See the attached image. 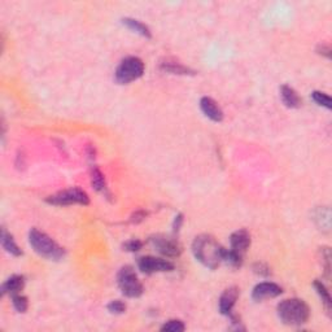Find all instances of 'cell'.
<instances>
[{"label":"cell","instance_id":"6da1fadb","mask_svg":"<svg viewBox=\"0 0 332 332\" xmlns=\"http://www.w3.org/2000/svg\"><path fill=\"white\" fill-rule=\"evenodd\" d=\"M223 247L210 235H200L195 238L192 243V253L195 258L204 266L210 270H216L222 262Z\"/></svg>","mask_w":332,"mask_h":332},{"label":"cell","instance_id":"7a4b0ae2","mask_svg":"<svg viewBox=\"0 0 332 332\" xmlns=\"http://www.w3.org/2000/svg\"><path fill=\"white\" fill-rule=\"evenodd\" d=\"M279 319L288 326H300L308 322L310 309L304 300L288 299L283 300L276 308Z\"/></svg>","mask_w":332,"mask_h":332},{"label":"cell","instance_id":"3957f363","mask_svg":"<svg viewBox=\"0 0 332 332\" xmlns=\"http://www.w3.org/2000/svg\"><path fill=\"white\" fill-rule=\"evenodd\" d=\"M29 243L35 253L47 260L59 261L65 255L64 249L55 240H52L47 233L39 231L38 228H33L29 232Z\"/></svg>","mask_w":332,"mask_h":332},{"label":"cell","instance_id":"277c9868","mask_svg":"<svg viewBox=\"0 0 332 332\" xmlns=\"http://www.w3.org/2000/svg\"><path fill=\"white\" fill-rule=\"evenodd\" d=\"M144 74V63L139 57L130 56L123 59L117 66L116 81L121 84H129Z\"/></svg>","mask_w":332,"mask_h":332},{"label":"cell","instance_id":"5b68a950","mask_svg":"<svg viewBox=\"0 0 332 332\" xmlns=\"http://www.w3.org/2000/svg\"><path fill=\"white\" fill-rule=\"evenodd\" d=\"M117 283H118L121 292L126 297L136 299V297L143 295V284H141V281L139 280L136 272L131 266H123L120 270L118 275H117Z\"/></svg>","mask_w":332,"mask_h":332},{"label":"cell","instance_id":"8992f818","mask_svg":"<svg viewBox=\"0 0 332 332\" xmlns=\"http://www.w3.org/2000/svg\"><path fill=\"white\" fill-rule=\"evenodd\" d=\"M47 203L52 205H59V207H65V205H88L90 204V198L84 191L79 188H70L65 191L57 192V194L48 196Z\"/></svg>","mask_w":332,"mask_h":332},{"label":"cell","instance_id":"52a82bcc","mask_svg":"<svg viewBox=\"0 0 332 332\" xmlns=\"http://www.w3.org/2000/svg\"><path fill=\"white\" fill-rule=\"evenodd\" d=\"M153 248L157 252H160L161 255L166 256V257H178L182 253V247L177 240L171 239V238L164 236V235H156L151 239Z\"/></svg>","mask_w":332,"mask_h":332},{"label":"cell","instance_id":"ba28073f","mask_svg":"<svg viewBox=\"0 0 332 332\" xmlns=\"http://www.w3.org/2000/svg\"><path fill=\"white\" fill-rule=\"evenodd\" d=\"M138 267L144 274H155V272H165L174 270V265L170 261L152 257V256L139 258Z\"/></svg>","mask_w":332,"mask_h":332},{"label":"cell","instance_id":"9c48e42d","mask_svg":"<svg viewBox=\"0 0 332 332\" xmlns=\"http://www.w3.org/2000/svg\"><path fill=\"white\" fill-rule=\"evenodd\" d=\"M281 292H283L281 287H279L275 283L263 281V283H260V284H257L253 288L252 297H253V300H256V301H262V300L272 299V297L279 296V295H281Z\"/></svg>","mask_w":332,"mask_h":332},{"label":"cell","instance_id":"30bf717a","mask_svg":"<svg viewBox=\"0 0 332 332\" xmlns=\"http://www.w3.org/2000/svg\"><path fill=\"white\" fill-rule=\"evenodd\" d=\"M239 297V288L230 287L224 290L223 294L219 297V311L223 315H230L232 313V308L236 304V300Z\"/></svg>","mask_w":332,"mask_h":332},{"label":"cell","instance_id":"8fae6325","mask_svg":"<svg viewBox=\"0 0 332 332\" xmlns=\"http://www.w3.org/2000/svg\"><path fill=\"white\" fill-rule=\"evenodd\" d=\"M231 249L239 255H244L251 246V235L247 230H238L230 238Z\"/></svg>","mask_w":332,"mask_h":332},{"label":"cell","instance_id":"7c38bea8","mask_svg":"<svg viewBox=\"0 0 332 332\" xmlns=\"http://www.w3.org/2000/svg\"><path fill=\"white\" fill-rule=\"evenodd\" d=\"M200 108L209 120L214 121V122H221L223 120V112H222L221 107L212 98H208V96L203 98L200 100Z\"/></svg>","mask_w":332,"mask_h":332},{"label":"cell","instance_id":"4fadbf2b","mask_svg":"<svg viewBox=\"0 0 332 332\" xmlns=\"http://www.w3.org/2000/svg\"><path fill=\"white\" fill-rule=\"evenodd\" d=\"M280 98L283 104L288 107V108H299L300 105H301L300 96L297 95V92L292 87L287 86V84H283L280 87Z\"/></svg>","mask_w":332,"mask_h":332},{"label":"cell","instance_id":"5bb4252c","mask_svg":"<svg viewBox=\"0 0 332 332\" xmlns=\"http://www.w3.org/2000/svg\"><path fill=\"white\" fill-rule=\"evenodd\" d=\"M25 286V278L22 275H13L7 279L6 283L2 286V294H9L11 296L20 294Z\"/></svg>","mask_w":332,"mask_h":332},{"label":"cell","instance_id":"9a60e30c","mask_svg":"<svg viewBox=\"0 0 332 332\" xmlns=\"http://www.w3.org/2000/svg\"><path fill=\"white\" fill-rule=\"evenodd\" d=\"M2 246H3V248L6 249L8 253H11L12 256H16V257H18V256H22L21 248H20L17 244H16V242L13 240L12 235L7 232L4 228L2 230Z\"/></svg>","mask_w":332,"mask_h":332},{"label":"cell","instance_id":"2e32d148","mask_svg":"<svg viewBox=\"0 0 332 332\" xmlns=\"http://www.w3.org/2000/svg\"><path fill=\"white\" fill-rule=\"evenodd\" d=\"M122 24L129 27L130 30L140 34L141 36H146V38H151L150 29H148V27L146 26L144 24H141L140 21H138V20H134V18H123Z\"/></svg>","mask_w":332,"mask_h":332},{"label":"cell","instance_id":"e0dca14e","mask_svg":"<svg viewBox=\"0 0 332 332\" xmlns=\"http://www.w3.org/2000/svg\"><path fill=\"white\" fill-rule=\"evenodd\" d=\"M222 261L232 267H240L243 263V256L232 249H224L222 252Z\"/></svg>","mask_w":332,"mask_h":332},{"label":"cell","instance_id":"ac0fdd59","mask_svg":"<svg viewBox=\"0 0 332 332\" xmlns=\"http://www.w3.org/2000/svg\"><path fill=\"white\" fill-rule=\"evenodd\" d=\"M91 183H92V187L96 189V191L103 192V194L107 191V184H105L104 175H103L102 171L96 168V166H93V168L91 169Z\"/></svg>","mask_w":332,"mask_h":332},{"label":"cell","instance_id":"d6986e66","mask_svg":"<svg viewBox=\"0 0 332 332\" xmlns=\"http://www.w3.org/2000/svg\"><path fill=\"white\" fill-rule=\"evenodd\" d=\"M314 288H315V291H317V294L319 295L322 302H323V305H324V308H326L327 313L331 314V296H329V292L327 291L326 286H324L322 281L315 280Z\"/></svg>","mask_w":332,"mask_h":332},{"label":"cell","instance_id":"ffe728a7","mask_svg":"<svg viewBox=\"0 0 332 332\" xmlns=\"http://www.w3.org/2000/svg\"><path fill=\"white\" fill-rule=\"evenodd\" d=\"M161 69L171 74H191V70L178 63H162Z\"/></svg>","mask_w":332,"mask_h":332},{"label":"cell","instance_id":"44dd1931","mask_svg":"<svg viewBox=\"0 0 332 332\" xmlns=\"http://www.w3.org/2000/svg\"><path fill=\"white\" fill-rule=\"evenodd\" d=\"M184 329H185L184 323H183L182 320H178V319L169 320V322H166V323L161 327V331L165 332H182L184 331Z\"/></svg>","mask_w":332,"mask_h":332},{"label":"cell","instance_id":"7402d4cb","mask_svg":"<svg viewBox=\"0 0 332 332\" xmlns=\"http://www.w3.org/2000/svg\"><path fill=\"white\" fill-rule=\"evenodd\" d=\"M12 302L13 306H15L16 310L18 313H25L27 310V306H29V302H27V299L25 296L20 294H16L12 296Z\"/></svg>","mask_w":332,"mask_h":332},{"label":"cell","instance_id":"603a6c76","mask_svg":"<svg viewBox=\"0 0 332 332\" xmlns=\"http://www.w3.org/2000/svg\"><path fill=\"white\" fill-rule=\"evenodd\" d=\"M311 98L317 103L318 105L320 107H324L327 109H331V99H329V96L326 95L324 92H319V91H314V92L311 93Z\"/></svg>","mask_w":332,"mask_h":332},{"label":"cell","instance_id":"cb8c5ba5","mask_svg":"<svg viewBox=\"0 0 332 332\" xmlns=\"http://www.w3.org/2000/svg\"><path fill=\"white\" fill-rule=\"evenodd\" d=\"M108 310L112 314H122L126 311V305L120 300H114L108 305Z\"/></svg>","mask_w":332,"mask_h":332},{"label":"cell","instance_id":"d4e9b609","mask_svg":"<svg viewBox=\"0 0 332 332\" xmlns=\"http://www.w3.org/2000/svg\"><path fill=\"white\" fill-rule=\"evenodd\" d=\"M141 247H143V243L138 239L129 240V242H126L125 244H123V249L127 252H138L140 251Z\"/></svg>","mask_w":332,"mask_h":332},{"label":"cell","instance_id":"484cf974","mask_svg":"<svg viewBox=\"0 0 332 332\" xmlns=\"http://www.w3.org/2000/svg\"><path fill=\"white\" fill-rule=\"evenodd\" d=\"M147 217V212H144V210H138V212H135L134 214L130 218V222L131 223H139V222L143 221L144 218Z\"/></svg>","mask_w":332,"mask_h":332},{"label":"cell","instance_id":"4316f807","mask_svg":"<svg viewBox=\"0 0 332 332\" xmlns=\"http://www.w3.org/2000/svg\"><path fill=\"white\" fill-rule=\"evenodd\" d=\"M253 269H255V272L260 274V275H269L270 274L269 267H267L266 265H263V263H256Z\"/></svg>","mask_w":332,"mask_h":332},{"label":"cell","instance_id":"83f0119b","mask_svg":"<svg viewBox=\"0 0 332 332\" xmlns=\"http://www.w3.org/2000/svg\"><path fill=\"white\" fill-rule=\"evenodd\" d=\"M318 54L323 55V56H326L327 59H329V57H331V48H329L328 44L319 45V48H318Z\"/></svg>","mask_w":332,"mask_h":332},{"label":"cell","instance_id":"f1b7e54d","mask_svg":"<svg viewBox=\"0 0 332 332\" xmlns=\"http://www.w3.org/2000/svg\"><path fill=\"white\" fill-rule=\"evenodd\" d=\"M182 223H183V216L182 214H178V216L175 217V219H174V223H173L174 231H179Z\"/></svg>","mask_w":332,"mask_h":332}]
</instances>
